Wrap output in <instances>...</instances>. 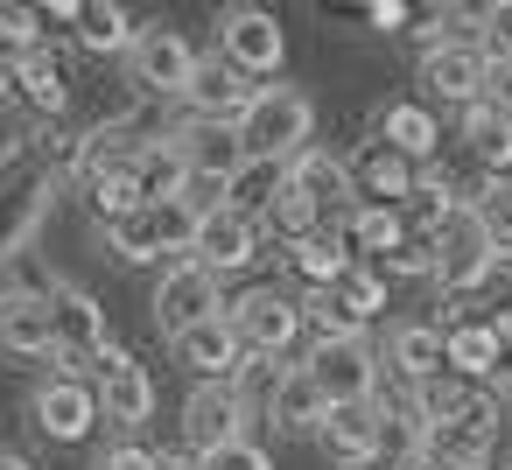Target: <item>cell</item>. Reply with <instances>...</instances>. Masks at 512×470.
I'll list each match as a JSON object with an SVG mask.
<instances>
[{
    "label": "cell",
    "instance_id": "30bf717a",
    "mask_svg": "<svg viewBox=\"0 0 512 470\" xmlns=\"http://www.w3.org/2000/svg\"><path fill=\"white\" fill-rule=\"evenodd\" d=\"M0 358H57L50 288H8L0 295Z\"/></svg>",
    "mask_w": 512,
    "mask_h": 470
},
{
    "label": "cell",
    "instance_id": "f1b7e54d",
    "mask_svg": "<svg viewBox=\"0 0 512 470\" xmlns=\"http://www.w3.org/2000/svg\"><path fill=\"white\" fill-rule=\"evenodd\" d=\"M15 92H22L36 113H64V106H71V78H64V64H57L50 50H22V57H15Z\"/></svg>",
    "mask_w": 512,
    "mask_h": 470
},
{
    "label": "cell",
    "instance_id": "d590c367",
    "mask_svg": "<svg viewBox=\"0 0 512 470\" xmlns=\"http://www.w3.org/2000/svg\"><path fill=\"white\" fill-rule=\"evenodd\" d=\"M302 323L316 330V344H323V337H365V323L337 302V288H309V295H302Z\"/></svg>",
    "mask_w": 512,
    "mask_h": 470
},
{
    "label": "cell",
    "instance_id": "7bdbcfd3",
    "mask_svg": "<svg viewBox=\"0 0 512 470\" xmlns=\"http://www.w3.org/2000/svg\"><path fill=\"white\" fill-rule=\"evenodd\" d=\"M365 22L393 36V29H407V22H414V8H407V0H372V8H365Z\"/></svg>",
    "mask_w": 512,
    "mask_h": 470
},
{
    "label": "cell",
    "instance_id": "7402d4cb",
    "mask_svg": "<svg viewBox=\"0 0 512 470\" xmlns=\"http://www.w3.org/2000/svg\"><path fill=\"white\" fill-rule=\"evenodd\" d=\"M379 141H386L393 155H407L414 169H428V155L442 148V120H435L428 99H393V106L379 113Z\"/></svg>",
    "mask_w": 512,
    "mask_h": 470
},
{
    "label": "cell",
    "instance_id": "ac0fdd59",
    "mask_svg": "<svg viewBox=\"0 0 512 470\" xmlns=\"http://www.w3.org/2000/svg\"><path fill=\"white\" fill-rule=\"evenodd\" d=\"M288 183H295L323 218H330V211H344V218L358 211V176H351V162H344V155H330V148L295 155V162H288Z\"/></svg>",
    "mask_w": 512,
    "mask_h": 470
},
{
    "label": "cell",
    "instance_id": "e0dca14e",
    "mask_svg": "<svg viewBox=\"0 0 512 470\" xmlns=\"http://www.w3.org/2000/svg\"><path fill=\"white\" fill-rule=\"evenodd\" d=\"M253 92L260 85H246L225 57H211V64H197V78H190V92H183V106H190V120H211V127H239V113L253 106Z\"/></svg>",
    "mask_w": 512,
    "mask_h": 470
},
{
    "label": "cell",
    "instance_id": "d6986e66",
    "mask_svg": "<svg viewBox=\"0 0 512 470\" xmlns=\"http://www.w3.org/2000/svg\"><path fill=\"white\" fill-rule=\"evenodd\" d=\"M386 365L407 379V393L428 386V379H442V372H449V337H442V323H393V330H386Z\"/></svg>",
    "mask_w": 512,
    "mask_h": 470
},
{
    "label": "cell",
    "instance_id": "277c9868",
    "mask_svg": "<svg viewBox=\"0 0 512 470\" xmlns=\"http://www.w3.org/2000/svg\"><path fill=\"white\" fill-rule=\"evenodd\" d=\"M498 267H505V260H498L491 232L477 225V211H470V204H456V218L435 232V288H442L449 302H463V295H477Z\"/></svg>",
    "mask_w": 512,
    "mask_h": 470
},
{
    "label": "cell",
    "instance_id": "ba28073f",
    "mask_svg": "<svg viewBox=\"0 0 512 470\" xmlns=\"http://www.w3.org/2000/svg\"><path fill=\"white\" fill-rule=\"evenodd\" d=\"M232 330H239V344H246L253 358H288V344H295L309 323H302V302H295L288 288H246V295L232 302Z\"/></svg>",
    "mask_w": 512,
    "mask_h": 470
},
{
    "label": "cell",
    "instance_id": "7a4b0ae2",
    "mask_svg": "<svg viewBox=\"0 0 512 470\" xmlns=\"http://www.w3.org/2000/svg\"><path fill=\"white\" fill-rule=\"evenodd\" d=\"M197 211L190 204H141L134 218H120V225H106V253L120 260V267H148V260H162V253H176V260H190V246H197Z\"/></svg>",
    "mask_w": 512,
    "mask_h": 470
},
{
    "label": "cell",
    "instance_id": "9a60e30c",
    "mask_svg": "<svg viewBox=\"0 0 512 470\" xmlns=\"http://www.w3.org/2000/svg\"><path fill=\"white\" fill-rule=\"evenodd\" d=\"M169 351H176V365H183L197 386L239 379V365H246V344H239V330H232V309L211 316V323H197V330H183V337H169Z\"/></svg>",
    "mask_w": 512,
    "mask_h": 470
},
{
    "label": "cell",
    "instance_id": "d6a6232c",
    "mask_svg": "<svg viewBox=\"0 0 512 470\" xmlns=\"http://www.w3.org/2000/svg\"><path fill=\"white\" fill-rule=\"evenodd\" d=\"M288 372H295V365H288V358H253V351H246V365H239V379H232V393H239V400H246V407H253V414H267V407H274V393H281V379H288Z\"/></svg>",
    "mask_w": 512,
    "mask_h": 470
},
{
    "label": "cell",
    "instance_id": "f35d334b",
    "mask_svg": "<svg viewBox=\"0 0 512 470\" xmlns=\"http://www.w3.org/2000/svg\"><path fill=\"white\" fill-rule=\"evenodd\" d=\"M477 43H484V57H512V0L505 8H477Z\"/></svg>",
    "mask_w": 512,
    "mask_h": 470
},
{
    "label": "cell",
    "instance_id": "9c48e42d",
    "mask_svg": "<svg viewBox=\"0 0 512 470\" xmlns=\"http://www.w3.org/2000/svg\"><path fill=\"white\" fill-rule=\"evenodd\" d=\"M232 302L218 295V274H204L197 260H169L162 267V281H155V323L169 330V337H183V330H197V323H211V316H225Z\"/></svg>",
    "mask_w": 512,
    "mask_h": 470
},
{
    "label": "cell",
    "instance_id": "8992f818",
    "mask_svg": "<svg viewBox=\"0 0 512 470\" xmlns=\"http://www.w3.org/2000/svg\"><path fill=\"white\" fill-rule=\"evenodd\" d=\"M218 57H225L239 78H274V71L288 64L281 15H274V8H225V15H218Z\"/></svg>",
    "mask_w": 512,
    "mask_h": 470
},
{
    "label": "cell",
    "instance_id": "60d3db41",
    "mask_svg": "<svg viewBox=\"0 0 512 470\" xmlns=\"http://www.w3.org/2000/svg\"><path fill=\"white\" fill-rule=\"evenodd\" d=\"M36 22H43L36 8H0V43H15V57H22V50H43V43H36Z\"/></svg>",
    "mask_w": 512,
    "mask_h": 470
},
{
    "label": "cell",
    "instance_id": "6da1fadb",
    "mask_svg": "<svg viewBox=\"0 0 512 470\" xmlns=\"http://www.w3.org/2000/svg\"><path fill=\"white\" fill-rule=\"evenodd\" d=\"M239 148L246 162H295L316 148V106L295 85H260L253 106L239 113Z\"/></svg>",
    "mask_w": 512,
    "mask_h": 470
},
{
    "label": "cell",
    "instance_id": "8d00e7d4",
    "mask_svg": "<svg viewBox=\"0 0 512 470\" xmlns=\"http://www.w3.org/2000/svg\"><path fill=\"white\" fill-rule=\"evenodd\" d=\"M337 302H344L358 323H372V316L386 309V274H379V267H351V274L337 281Z\"/></svg>",
    "mask_w": 512,
    "mask_h": 470
},
{
    "label": "cell",
    "instance_id": "e575fe53",
    "mask_svg": "<svg viewBox=\"0 0 512 470\" xmlns=\"http://www.w3.org/2000/svg\"><path fill=\"white\" fill-rule=\"evenodd\" d=\"M260 225H267V232H281V239H288V246H302V239H309V232H323V211H316V204H309V197H302V190H295V183H288V190H281V197H274V211H267V218H260Z\"/></svg>",
    "mask_w": 512,
    "mask_h": 470
},
{
    "label": "cell",
    "instance_id": "ffe728a7",
    "mask_svg": "<svg viewBox=\"0 0 512 470\" xmlns=\"http://www.w3.org/2000/svg\"><path fill=\"white\" fill-rule=\"evenodd\" d=\"M351 176H358V204H393V211H407L414 190H421V169H414L407 155H393L386 141H372V148L351 162Z\"/></svg>",
    "mask_w": 512,
    "mask_h": 470
},
{
    "label": "cell",
    "instance_id": "8fae6325",
    "mask_svg": "<svg viewBox=\"0 0 512 470\" xmlns=\"http://www.w3.org/2000/svg\"><path fill=\"white\" fill-rule=\"evenodd\" d=\"M484 78H491V57H484V43L470 36V43H442V50H428L421 57V92L428 99H442V106H484Z\"/></svg>",
    "mask_w": 512,
    "mask_h": 470
},
{
    "label": "cell",
    "instance_id": "83f0119b",
    "mask_svg": "<svg viewBox=\"0 0 512 470\" xmlns=\"http://www.w3.org/2000/svg\"><path fill=\"white\" fill-rule=\"evenodd\" d=\"M463 148H470V162H477L484 176H505V169H512V113L470 106V113H463Z\"/></svg>",
    "mask_w": 512,
    "mask_h": 470
},
{
    "label": "cell",
    "instance_id": "1f68e13d",
    "mask_svg": "<svg viewBox=\"0 0 512 470\" xmlns=\"http://www.w3.org/2000/svg\"><path fill=\"white\" fill-rule=\"evenodd\" d=\"M85 197H92V211H99V225H120V218H134L148 197H141V176L134 169H120V176H99V183H85Z\"/></svg>",
    "mask_w": 512,
    "mask_h": 470
},
{
    "label": "cell",
    "instance_id": "7c38bea8",
    "mask_svg": "<svg viewBox=\"0 0 512 470\" xmlns=\"http://www.w3.org/2000/svg\"><path fill=\"white\" fill-rule=\"evenodd\" d=\"M246 421H253V407L232 393V379H218V386H190V400H183V442H190V456H211V449L239 442Z\"/></svg>",
    "mask_w": 512,
    "mask_h": 470
},
{
    "label": "cell",
    "instance_id": "836d02e7",
    "mask_svg": "<svg viewBox=\"0 0 512 470\" xmlns=\"http://www.w3.org/2000/svg\"><path fill=\"white\" fill-rule=\"evenodd\" d=\"M463 204H470V211H477V225L491 232L498 260H512V183H498V176H491V183H484L477 197H463Z\"/></svg>",
    "mask_w": 512,
    "mask_h": 470
},
{
    "label": "cell",
    "instance_id": "bcb514c9",
    "mask_svg": "<svg viewBox=\"0 0 512 470\" xmlns=\"http://www.w3.org/2000/svg\"><path fill=\"white\" fill-rule=\"evenodd\" d=\"M0 470H29V463H22V456H15V449H0Z\"/></svg>",
    "mask_w": 512,
    "mask_h": 470
},
{
    "label": "cell",
    "instance_id": "603a6c76",
    "mask_svg": "<svg viewBox=\"0 0 512 470\" xmlns=\"http://www.w3.org/2000/svg\"><path fill=\"white\" fill-rule=\"evenodd\" d=\"M99 407H106V421H120L127 435H134L141 421H155V379H148V365H134V358L106 365V372H99Z\"/></svg>",
    "mask_w": 512,
    "mask_h": 470
},
{
    "label": "cell",
    "instance_id": "2e32d148",
    "mask_svg": "<svg viewBox=\"0 0 512 470\" xmlns=\"http://www.w3.org/2000/svg\"><path fill=\"white\" fill-rule=\"evenodd\" d=\"M379 435H386V400H365V407H330L316 442L337 470H365V463H379Z\"/></svg>",
    "mask_w": 512,
    "mask_h": 470
},
{
    "label": "cell",
    "instance_id": "b9f144b4",
    "mask_svg": "<svg viewBox=\"0 0 512 470\" xmlns=\"http://www.w3.org/2000/svg\"><path fill=\"white\" fill-rule=\"evenodd\" d=\"M484 106L512 113V57H491V78H484Z\"/></svg>",
    "mask_w": 512,
    "mask_h": 470
},
{
    "label": "cell",
    "instance_id": "ab89813d",
    "mask_svg": "<svg viewBox=\"0 0 512 470\" xmlns=\"http://www.w3.org/2000/svg\"><path fill=\"white\" fill-rule=\"evenodd\" d=\"M155 463H162V456H155L141 435H120L113 449H99V463H92V470H155Z\"/></svg>",
    "mask_w": 512,
    "mask_h": 470
},
{
    "label": "cell",
    "instance_id": "4dcf8cb0",
    "mask_svg": "<svg viewBox=\"0 0 512 470\" xmlns=\"http://www.w3.org/2000/svg\"><path fill=\"white\" fill-rule=\"evenodd\" d=\"M288 190V162H246L239 176H232V211H246V218H267L274 211V197Z\"/></svg>",
    "mask_w": 512,
    "mask_h": 470
},
{
    "label": "cell",
    "instance_id": "d4e9b609",
    "mask_svg": "<svg viewBox=\"0 0 512 470\" xmlns=\"http://www.w3.org/2000/svg\"><path fill=\"white\" fill-rule=\"evenodd\" d=\"M344 239H351V253H365V260H393L414 232H407V211H393V204H358L351 218H344Z\"/></svg>",
    "mask_w": 512,
    "mask_h": 470
},
{
    "label": "cell",
    "instance_id": "5b68a950",
    "mask_svg": "<svg viewBox=\"0 0 512 470\" xmlns=\"http://www.w3.org/2000/svg\"><path fill=\"white\" fill-rule=\"evenodd\" d=\"M50 302H57V358H64V365H92V372H106V365L127 358V344L106 330V309H99L78 281H57Z\"/></svg>",
    "mask_w": 512,
    "mask_h": 470
},
{
    "label": "cell",
    "instance_id": "f6af8a7d",
    "mask_svg": "<svg viewBox=\"0 0 512 470\" xmlns=\"http://www.w3.org/2000/svg\"><path fill=\"white\" fill-rule=\"evenodd\" d=\"M8 92H15V64H0V106H8Z\"/></svg>",
    "mask_w": 512,
    "mask_h": 470
},
{
    "label": "cell",
    "instance_id": "484cf974",
    "mask_svg": "<svg viewBox=\"0 0 512 470\" xmlns=\"http://www.w3.org/2000/svg\"><path fill=\"white\" fill-rule=\"evenodd\" d=\"M442 337H449V372H456L463 386H484V379H498V365H505V344L491 337V323H442Z\"/></svg>",
    "mask_w": 512,
    "mask_h": 470
},
{
    "label": "cell",
    "instance_id": "74e56055",
    "mask_svg": "<svg viewBox=\"0 0 512 470\" xmlns=\"http://www.w3.org/2000/svg\"><path fill=\"white\" fill-rule=\"evenodd\" d=\"M204 470H274V456H267V442H253V435H239V442H225V449H211V456H197Z\"/></svg>",
    "mask_w": 512,
    "mask_h": 470
},
{
    "label": "cell",
    "instance_id": "f546056e",
    "mask_svg": "<svg viewBox=\"0 0 512 470\" xmlns=\"http://www.w3.org/2000/svg\"><path fill=\"white\" fill-rule=\"evenodd\" d=\"M78 43H85V50H99V57H127V50L141 43V29H134V15H127V8H113V0H85V15H78Z\"/></svg>",
    "mask_w": 512,
    "mask_h": 470
},
{
    "label": "cell",
    "instance_id": "52a82bcc",
    "mask_svg": "<svg viewBox=\"0 0 512 470\" xmlns=\"http://www.w3.org/2000/svg\"><path fill=\"white\" fill-rule=\"evenodd\" d=\"M197 50L183 43V29H141V43L127 50V85L134 92H148V99H183L190 92V78H197Z\"/></svg>",
    "mask_w": 512,
    "mask_h": 470
},
{
    "label": "cell",
    "instance_id": "3957f363",
    "mask_svg": "<svg viewBox=\"0 0 512 470\" xmlns=\"http://www.w3.org/2000/svg\"><path fill=\"white\" fill-rule=\"evenodd\" d=\"M302 372L323 386V400H330V407H365V400H379L386 351H379L372 337H323V344L302 358Z\"/></svg>",
    "mask_w": 512,
    "mask_h": 470
},
{
    "label": "cell",
    "instance_id": "4fadbf2b",
    "mask_svg": "<svg viewBox=\"0 0 512 470\" xmlns=\"http://www.w3.org/2000/svg\"><path fill=\"white\" fill-rule=\"evenodd\" d=\"M260 232H267L260 218H246V211H232V204H225V211H211V218L197 225L190 260H197L204 274H218V281H225V274H246V267L260 260Z\"/></svg>",
    "mask_w": 512,
    "mask_h": 470
},
{
    "label": "cell",
    "instance_id": "5bb4252c",
    "mask_svg": "<svg viewBox=\"0 0 512 470\" xmlns=\"http://www.w3.org/2000/svg\"><path fill=\"white\" fill-rule=\"evenodd\" d=\"M29 414H36V428H43L50 442H85V435H92V421H99L106 407H99V386H85L78 372H57V379H43V386H36Z\"/></svg>",
    "mask_w": 512,
    "mask_h": 470
},
{
    "label": "cell",
    "instance_id": "ee69618b",
    "mask_svg": "<svg viewBox=\"0 0 512 470\" xmlns=\"http://www.w3.org/2000/svg\"><path fill=\"white\" fill-rule=\"evenodd\" d=\"M155 470H204V463H197V456H162Z\"/></svg>",
    "mask_w": 512,
    "mask_h": 470
},
{
    "label": "cell",
    "instance_id": "44dd1931",
    "mask_svg": "<svg viewBox=\"0 0 512 470\" xmlns=\"http://www.w3.org/2000/svg\"><path fill=\"white\" fill-rule=\"evenodd\" d=\"M169 141L183 148V162H190V176H218V183H232V176L246 169V148H239V127H211V120H183V127H176Z\"/></svg>",
    "mask_w": 512,
    "mask_h": 470
},
{
    "label": "cell",
    "instance_id": "cb8c5ba5",
    "mask_svg": "<svg viewBox=\"0 0 512 470\" xmlns=\"http://www.w3.org/2000/svg\"><path fill=\"white\" fill-rule=\"evenodd\" d=\"M288 267H295L309 288H337V281L358 267V253H351L344 225H323V232H309L302 246H288Z\"/></svg>",
    "mask_w": 512,
    "mask_h": 470
},
{
    "label": "cell",
    "instance_id": "4316f807",
    "mask_svg": "<svg viewBox=\"0 0 512 470\" xmlns=\"http://www.w3.org/2000/svg\"><path fill=\"white\" fill-rule=\"evenodd\" d=\"M267 421H274L281 435H323V421H330V400H323V386H316V379L295 365V372L281 379V393H274Z\"/></svg>",
    "mask_w": 512,
    "mask_h": 470
}]
</instances>
